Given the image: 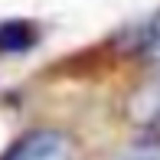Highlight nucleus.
<instances>
[{
  "label": "nucleus",
  "mask_w": 160,
  "mask_h": 160,
  "mask_svg": "<svg viewBox=\"0 0 160 160\" xmlns=\"http://www.w3.org/2000/svg\"><path fill=\"white\" fill-rule=\"evenodd\" d=\"M3 160H72V144L59 131H33L13 144Z\"/></svg>",
  "instance_id": "nucleus-1"
},
{
  "label": "nucleus",
  "mask_w": 160,
  "mask_h": 160,
  "mask_svg": "<svg viewBox=\"0 0 160 160\" xmlns=\"http://www.w3.org/2000/svg\"><path fill=\"white\" fill-rule=\"evenodd\" d=\"M36 42V33L30 23H3L0 26V52H23Z\"/></svg>",
  "instance_id": "nucleus-2"
},
{
  "label": "nucleus",
  "mask_w": 160,
  "mask_h": 160,
  "mask_svg": "<svg viewBox=\"0 0 160 160\" xmlns=\"http://www.w3.org/2000/svg\"><path fill=\"white\" fill-rule=\"evenodd\" d=\"M137 49H141L147 59L160 62V13L150 20L147 26H141V33H137Z\"/></svg>",
  "instance_id": "nucleus-3"
},
{
  "label": "nucleus",
  "mask_w": 160,
  "mask_h": 160,
  "mask_svg": "<svg viewBox=\"0 0 160 160\" xmlns=\"http://www.w3.org/2000/svg\"><path fill=\"white\" fill-rule=\"evenodd\" d=\"M131 160H160V147H137Z\"/></svg>",
  "instance_id": "nucleus-4"
}]
</instances>
